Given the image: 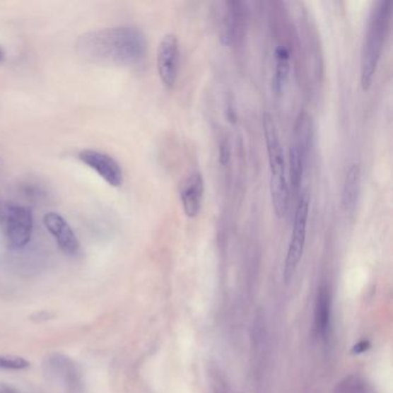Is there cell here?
Segmentation results:
<instances>
[{
  "label": "cell",
  "mask_w": 393,
  "mask_h": 393,
  "mask_svg": "<svg viewBox=\"0 0 393 393\" xmlns=\"http://www.w3.org/2000/svg\"><path fill=\"white\" fill-rule=\"evenodd\" d=\"M78 52L93 63L139 66L147 57L146 35L133 25L97 30L82 35Z\"/></svg>",
  "instance_id": "1"
},
{
  "label": "cell",
  "mask_w": 393,
  "mask_h": 393,
  "mask_svg": "<svg viewBox=\"0 0 393 393\" xmlns=\"http://www.w3.org/2000/svg\"><path fill=\"white\" fill-rule=\"evenodd\" d=\"M391 14L392 3L382 0L375 4L369 16L368 28L362 44L360 63V80L362 89L365 91H368L372 87L375 73L377 71L384 44L390 29Z\"/></svg>",
  "instance_id": "2"
},
{
  "label": "cell",
  "mask_w": 393,
  "mask_h": 393,
  "mask_svg": "<svg viewBox=\"0 0 393 393\" xmlns=\"http://www.w3.org/2000/svg\"><path fill=\"white\" fill-rule=\"evenodd\" d=\"M263 133L268 153L270 170V194L275 215L284 218L290 204V187L285 171L284 153L278 135L275 119L269 112L263 113Z\"/></svg>",
  "instance_id": "3"
},
{
  "label": "cell",
  "mask_w": 393,
  "mask_h": 393,
  "mask_svg": "<svg viewBox=\"0 0 393 393\" xmlns=\"http://www.w3.org/2000/svg\"><path fill=\"white\" fill-rule=\"evenodd\" d=\"M0 228L11 246L23 248L32 239V210L19 203L0 201Z\"/></svg>",
  "instance_id": "4"
},
{
  "label": "cell",
  "mask_w": 393,
  "mask_h": 393,
  "mask_svg": "<svg viewBox=\"0 0 393 393\" xmlns=\"http://www.w3.org/2000/svg\"><path fill=\"white\" fill-rule=\"evenodd\" d=\"M309 203L310 199L307 193L300 194L297 209L294 213L293 231L285 259L284 279L290 283L297 271L300 261L303 259L306 244L307 224H308Z\"/></svg>",
  "instance_id": "5"
},
{
  "label": "cell",
  "mask_w": 393,
  "mask_h": 393,
  "mask_svg": "<svg viewBox=\"0 0 393 393\" xmlns=\"http://www.w3.org/2000/svg\"><path fill=\"white\" fill-rule=\"evenodd\" d=\"M180 67V45L175 34L162 38L157 50V69L160 81L166 89L175 87Z\"/></svg>",
  "instance_id": "6"
},
{
  "label": "cell",
  "mask_w": 393,
  "mask_h": 393,
  "mask_svg": "<svg viewBox=\"0 0 393 393\" xmlns=\"http://www.w3.org/2000/svg\"><path fill=\"white\" fill-rule=\"evenodd\" d=\"M248 12L241 1L225 3V10L221 25V40L226 47L240 44L246 33Z\"/></svg>",
  "instance_id": "7"
},
{
  "label": "cell",
  "mask_w": 393,
  "mask_h": 393,
  "mask_svg": "<svg viewBox=\"0 0 393 393\" xmlns=\"http://www.w3.org/2000/svg\"><path fill=\"white\" fill-rule=\"evenodd\" d=\"M78 160L97 172L100 178L112 187H120L124 181L120 164L113 157L98 150L85 149L78 153Z\"/></svg>",
  "instance_id": "8"
},
{
  "label": "cell",
  "mask_w": 393,
  "mask_h": 393,
  "mask_svg": "<svg viewBox=\"0 0 393 393\" xmlns=\"http://www.w3.org/2000/svg\"><path fill=\"white\" fill-rule=\"evenodd\" d=\"M43 223L47 231L56 239L57 245L66 255H75L80 250V241L71 225L59 213H47L44 215Z\"/></svg>",
  "instance_id": "9"
},
{
  "label": "cell",
  "mask_w": 393,
  "mask_h": 393,
  "mask_svg": "<svg viewBox=\"0 0 393 393\" xmlns=\"http://www.w3.org/2000/svg\"><path fill=\"white\" fill-rule=\"evenodd\" d=\"M44 368L52 380L63 384L69 393L78 392L81 383L76 365L69 358L63 354H54L47 358Z\"/></svg>",
  "instance_id": "10"
},
{
  "label": "cell",
  "mask_w": 393,
  "mask_h": 393,
  "mask_svg": "<svg viewBox=\"0 0 393 393\" xmlns=\"http://www.w3.org/2000/svg\"><path fill=\"white\" fill-rule=\"evenodd\" d=\"M204 180L201 172H193L181 184L180 200L184 215L195 218L202 209Z\"/></svg>",
  "instance_id": "11"
},
{
  "label": "cell",
  "mask_w": 393,
  "mask_h": 393,
  "mask_svg": "<svg viewBox=\"0 0 393 393\" xmlns=\"http://www.w3.org/2000/svg\"><path fill=\"white\" fill-rule=\"evenodd\" d=\"M292 139L291 146L295 148L307 162L314 141V122L306 110H301L295 119Z\"/></svg>",
  "instance_id": "12"
},
{
  "label": "cell",
  "mask_w": 393,
  "mask_h": 393,
  "mask_svg": "<svg viewBox=\"0 0 393 393\" xmlns=\"http://www.w3.org/2000/svg\"><path fill=\"white\" fill-rule=\"evenodd\" d=\"M361 191V168L359 164L353 163L347 170L344 179L341 206L345 213H353L359 203Z\"/></svg>",
  "instance_id": "13"
},
{
  "label": "cell",
  "mask_w": 393,
  "mask_h": 393,
  "mask_svg": "<svg viewBox=\"0 0 393 393\" xmlns=\"http://www.w3.org/2000/svg\"><path fill=\"white\" fill-rule=\"evenodd\" d=\"M331 295L328 286L319 287L315 303V330L322 339H325L330 330Z\"/></svg>",
  "instance_id": "14"
},
{
  "label": "cell",
  "mask_w": 393,
  "mask_h": 393,
  "mask_svg": "<svg viewBox=\"0 0 393 393\" xmlns=\"http://www.w3.org/2000/svg\"><path fill=\"white\" fill-rule=\"evenodd\" d=\"M290 50L284 45H278L275 50V75H274V90L281 94L290 74Z\"/></svg>",
  "instance_id": "15"
},
{
  "label": "cell",
  "mask_w": 393,
  "mask_h": 393,
  "mask_svg": "<svg viewBox=\"0 0 393 393\" xmlns=\"http://www.w3.org/2000/svg\"><path fill=\"white\" fill-rule=\"evenodd\" d=\"M306 160L300 155L295 148L290 147V180L292 193L298 196L301 191V184H303V172L306 168Z\"/></svg>",
  "instance_id": "16"
},
{
  "label": "cell",
  "mask_w": 393,
  "mask_h": 393,
  "mask_svg": "<svg viewBox=\"0 0 393 393\" xmlns=\"http://www.w3.org/2000/svg\"><path fill=\"white\" fill-rule=\"evenodd\" d=\"M30 367V362L23 359L21 356H7L0 354V369L8 370H23Z\"/></svg>",
  "instance_id": "17"
},
{
  "label": "cell",
  "mask_w": 393,
  "mask_h": 393,
  "mask_svg": "<svg viewBox=\"0 0 393 393\" xmlns=\"http://www.w3.org/2000/svg\"><path fill=\"white\" fill-rule=\"evenodd\" d=\"M336 393H365V391L356 378L348 377L339 384Z\"/></svg>",
  "instance_id": "18"
},
{
  "label": "cell",
  "mask_w": 393,
  "mask_h": 393,
  "mask_svg": "<svg viewBox=\"0 0 393 393\" xmlns=\"http://www.w3.org/2000/svg\"><path fill=\"white\" fill-rule=\"evenodd\" d=\"M231 160V147L228 143V140H223L219 144V162L222 165H226Z\"/></svg>",
  "instance_id": "19"
},
{
  "label": "cell",
  "mask_w": 393,
  "mask_h": 393,
  "mask_svg": "<svg viewBox=\"0 0 393 393\" xmlns=\"http://www.w3.org/2000/svg\"><path fill=\"white\" fill-rule=\"evenodd\" d=\"M368 341H361V343L358 344V345H356V347H354V353L360 354V353L365 352V351L368 350Z\"/></svg>",
  "instance_id": "20"
},
{
  "label": "cell",
  "mask_w": 393,
  "mask_h": 393,
  "mask_svg": "<svg viewBox=\"0 0 393 393\" xmlns=\"http://www.w3.org/2000/svg\"><path fill=\"white\" fill-rule=\"evenodd\" d=\"M226 116H228V120L233 122V124L237 122V113L234 111L233 107H228V109H226Z\"/></svg>",
  "instance_id": "21"
},
{
  "label": "cell",
  "mask_w": 393,
  "mask_h": 393,
  "mask_svg": "<svg viewBox=\"0 0 393 393\" xmlns=\"http://www.w3.org/2000/svg\"><path fill=\"white\" fill-rule=\"evenodd\" d=\"M0 393H18V391L14 390L12 387H0Z\"/></svg>",
  "instance_id": "22"
},
{
  "label": "cell",
  "mask_w": 393,
  "mask_h": 393,
  "mask_svg": "<svg viewBox=\"0 0 393 393\" xmlns=\"http://www.w3.org/2000/svg\"><path fill=\"white\" fill-rule=\"evenodd\" d=\"M4 58V52L3 50H1V49H0V61H1V60H3Z\"/></svg>",
  "instance_id": "23"
}]
</instances>
